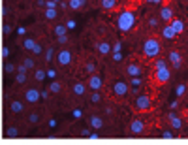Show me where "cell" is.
<instances>
[{
    "label": "cell",
    "mask_w": 188,
    "mask_h": 145,
    "mask_svg": "<svg viewBox=\"0 0 188 145\" xmlns=\"http://www.w3.org/2000/svg\"><path fill=\"white\" fill-rule=\"evenodd\" d=\"M141 47H143V57H147V59H156L162 51V41L158 38H147Z\"/></svg>",
    "instance_id": "cell-1"
},
{
    "label": "cell",
    "mask_w": 188,
    "mask_h": 145,
    "mask_svg": "<svg viewBox=\"0 0 188 145\" xmlns=\"http://www.w3.org/2000/svg\"><path fill=\"white\" fill-rule=\"evenodd\" d=\"M135 25V13L130 12V9H124L122 13L117 17V27H119L120 32H130Z\"/></svg>",
    "instance_id": "cell-2"
},
{
    "label": "cell",
    "mask_w": 188,
    "mask_h": 145,
    "mask_svg": "<svg viewBox=\"0 0 188 145\" xmlns=\"http://www.w3.org/2000/svg\"><path fill=\"white\" fill-rule=\"evenodd\" d=\"M111 94L115 98H124L128 96V83L124 79H115L111 83Z\"/></svg>",
    "instance_id": "cell-3"
},
{
    "label": "cell",
    "mask_w": 188,
    "mask_h": 145,
    "mask_svg": "<svg viewBox=\"0 0 188 145\" xmlns=\"http://www.w3.org/2000/svg\"><path fill=\"white\" fill-rule=\"evenodd\" d=\"M72 62H73V53H72V51H70L68 47L58 49V53H57V64L60 66V68H68Z\"/></svg>",
    "instance_id": "cell-4"
},
{
    "label": "cell",
    "mask_w": 188,
    "mask_h": 145,
    "mask_svg": "<svg viewBox=\"0 0 188 145\" xmlns=\"http://www.w3.org/2000/svg\"><path fill=\"white\" fill-rule=\"evenodd\" d=\"M134 109H135V111H139V113L151 111V109H152V100H151V96H147V94H139L138 98H135V102H134Z\"/></svg>",
    "instance_id": "cell-5"
},
{
    "label": "cell",
    "mask_w": 188,
    "mask_h": 145,
    "mask_svg": "<svg viewBox=\"0 0 188 145\" xmlns=\"http://www.w3.org/2000/svg\"><path fill=\"white\" fill-rule=\"evenodd\" d=\"M23 100L27 102V104H36L40 100V91L36 89V87H27V89L23 91Z\"/></svg>",
    "instance_id": "cell-6"
},
{
    "label": "cell",
    "mask_w": 188,
    "mask_h": 145,
    "mask_svg": "<svg viewBox=\"0 0 188 145\" xmlns=\"http://www.w3.org/2000/svg\"><path fill=\"white\" fill-rule=\"evenodd\" d=\"M145 128H147V123L143 119H134V121L130 123V126H128V132L132 136H139V134L145 132Z\"/></svg>",
    "instance_id": "cell-7"
},
{
    "label": "cell",
    "mask_w": 188,
    "mask_h": 145,
    "mask_svg": "<svg viewBox=\"0 0 188 145\" xmlns=\"http://www.w3.org/2000/svg\"><path fill=\"white\" fill-rule=\"evenodd\" d=\"M87 87L90 91H102V87H104V77L100 74H90L89 75V81H87Z\"/></svg>",
    "instance_id": "cell-8"
},
{
    "label": "cell",
    "mask_w": 188,
    "mask_h": 145,
    "mask_svg": "<svg viewBox=\"0 0 188 145\" xmlns=\"http://www.w3.org/2000/svg\"><path fill=\"white\" fill-rule=\"evenodd\" d=\"M167 123H169V126L173 128L175 132H181L182 128H184V121H182V119H181L179 115H175L173 111H171L169 115H167Z\"/></svg>",
    "instance_id": "cell-9"
},
{
    "label": "cell",
    "mask_w": 188,
    "mask_h": 145,
    "mask_svg": "<svg viewBox=\"0 0 188 145\" xmlns=\"http://www.w3.org/2000/svg\"><path fill=\"white\" fill-rule=\"evenodd\" d=\"M169 77H171V72H169V68H158L154 72V81L158 83V85H164V83H167L169 81Z\"/></svg>",
    "instance_id": "cell-10"
},
{
    "label": "cell",
    "mask_w": 188,
    "mask_h": 145,
    "mask_svg": "<svg viewBox=\"0 0 188 145\" xmlns=\"http://www.w3.org/2000/svg\"><path fill=\"white\" fill-rule=\"evenodd\" d=\"M24 107H27V102H24V100L15 98V100L9 102V111H12L13 115H21V113L24 111Z\"/></svg>",
    "instance_id": "cell-11"
},
{
    "label": "cell",
    "mask_w": 188,
    "mask_h": 145,
    "mask_svg": "<svg viewBox=\"0 0 188 145\" xmlns=\"http://www.w3.org/2000/svg\"><path fill=\"white\" fill-rule=\"evenodd\" d=\"M27 81H28V72L24 70L23 64H19L17 68H15V83H19V85H24Z\"/></svg>",
    "instance_id": "cell-12"
},
{
    "label": "cell",
    "mask_w": 188,
    "mask_h": 145,
    "mask_svg": "<svg viewBox=\"0 0 188 145\" xmlns=\"http://www.w3.org/2000/svg\"><path fill=\"white\" fill-rule=\"evenodd\" d=\"M87 91H89V87H87V83H83V81L73 83V87H72V92H73L75 98H83L87 94Z\"/></svg>",
    "instance_id": "cell-13"
},
{
    "label": "cell",
    "mask_w": 188,
    "mask_h": 145,
    "mask_svg": "<svg viewBox=\"0 0 188 145\" xmlns=\"http://www.w3.org/2000/svg\"><path fill=\"white\" fill-rule=\"evenodd\" d=\"M167 62H171V64H173V68L179 70L181 64H182V57H181V53H179V51H173V49H171V51H169V57H167Z\"/></svg>",
    "instance_id": "cell-14"
},
{
    "label": "cell",
    "mask_w": 188,
    "mask_h": 145,
    "mask_svg": "<svg viewBox=\"0 0 188 145\" xmlns=\"http://www.w3.org/2000/svg\"><path fill=\"white\" fill-rule=\"evenodd\" d=\"M158 19L164 21V23H169V21L173 19V8L162 6V8H160V13H158Z\"/></svg>",
    "instance_id": "cell-15"
},
{
    "label": "cell",
    "mask_w": 188,
    "mask_h": 145,
    "mask_svg": "<svg viewBox=\"0 0 188 145\" xmlns=\"http://www.w3.org/2000/svg\"><path fill=\"white\" fill-rule=\"evenodd\" d=\"M89 124H90V128H94V130H102V128L105 126V121H104V117H100V115H90Z\"/></svg>",
    "instance_id": "cell-16"
},
{
    "label": "cell",
    "mask_w": 188,
    "mask_h": 145,
    "mask_svg": "<svg viewBox=\"0 0 188 145\" xmlns=\"http://www.w3.org/2000/svg\"><path fill=\"white\" fill-rule=\"evenodd\" d=\"M141 66L139 64H135V62H130L128 66H126V75L128 77H139L141 75Z\"/></svg>",
    "instance_id": "cell-17"
},
{
    "label": "cell",
    "mask_w": 188,
    "mask_h": 145,
    "mask_svg": "<svg viewBox=\"0 0 188 145\" xmlns=\"http://www.w3.org/2000/svg\"><path fill=\"white\" fill-rule=\"evenodd\" d=\"M85 6H87V0H68L66 2V9H72V12L83 9Z\"/></svg>",
    "instance_id": "cell-18"
},
{
    "label": "cell",
    "mask_w": 188,
    "mask_h": 145,
    "mask_svg": "<svg viewBox=\"0 0 188 145\" xmlns=\"http://www.w3.org/2000/svg\"><path fill=\"white\" fill-rule=\"evenodd\" d=\"M27 123L30 124V126H36V124H40V123H42V113L30 111L28 115H27Z\"/></svg>",
    "instance_id": "cell-19"
},
{
    "label": "cell",
    "mask_w": 188,
    "mask_h": 145,
    "mask_svg": "<svg viewBox=\"0 0 188 145\" xmlns=\"http://www.w3.org/2000/svg\"><path fill=\"white\" fill-rule=\"evenodd\" d=\"M94 47H96V53H98V55H107L111 51V44H109V41H98Z\"/></svg>",
    "instance_id": "cell-20"
},
{
    "label": "cell",
    "mask_w": 188,
    "mask_h": 145,
    "mask_svg": "<svg viewBox=\"0 0 188 145\" xmlns=\"http://www.w3.org/2000/svg\"><path fill=\"white\" fill-rule=\"evenodd\" d=\"M21 64L24 66L27 72H34V70H36V60H34V57H24Z\"/></svg>",
    "instance_id": "cell-21"
},
{
    "label": "cell",
    "mask_w": 188,
    "mask_h": 145,
    "mask_svg": "<svg viewBox=\"0 0 188 145\" xmlns=\"http://www.w3.org/2000/svg\"><path fill=\"white\" fill-rule=\"evenodd\" d=\"M169 27L173 28L175 34H181L182 30H184V23H182L181 19H171V21H169Z\"/></svg>",
    "instance_id": "cell-22"
},
{
    "label": "cell",
    "mask_w": 188,
    "mask_h": 145,
    "mask_svg": "<svg viewBox=\"0 0 188 145\" xmlns=\"http://www.w3.org/2000/svg\"><path fill=\"white\" fill-rule=\"evenodd\" d=\"M4 134H6V138H9V139H15V138H19L21 130H19L17 126H8L6 130H4Z\"/></svg>",
    "instance_id": "cell-23"
},
{
    "label": "cell",
    "mask_w": 188,
    "mask_h": 145,
    "mask_svg": "<svg viewBox=\"0 0 188 145\" xmlns=\"http://www.w3.org/2000/svg\"><path fill=\"white\" fill-rule=\"evenodd\" d=\"M100 6L104 9H115L119 6V0H100Z\"/></svg>",
    "instance_id": "cell-24"
},
{
    "label": "cell",
    "mask_w": 188,
    "mask_h": 145,
    "mask_svg": "<svg viewBox=\"0 0 188 145\" xmlns=\"http://www.w3.org/2000/svg\"><path fill=\"white\" fill-rule=\"evenodd\" d=\"M175 36H177V34L173 32V28H171L169 25H166V27L162 28V38H166V40H173Z\"/></svg>",
    "instance_id": "cell-25"
},
{
    "label": "cell",
    "mask_w": 188,
    "mask_h": 145,
    "mask_svg": "<svg viewBox=\"0 0 188 145\" xmlns=\"http://www.w3.org/2000/svg\"><path fill=\"white\" fill-rule=\"evenodd\" d=\"M89 102L94 104V106H96V104H100V102H102V92H100V91H92V92L89 94Z\"/></svg>",
    "instance_id": "cell-26"
},
{
    "label": "cell",
    "mask_w": 188,
    "mask_h": 145,
    "mask_svg": "<svg viewBox=\"0 0 188 145\" xmlns=\"http://www.w3.org/2000/svg\"><path fill=\"white\" fill-rule=\"evenodd\" d=\"M45 19H47V21H55V19H58V12H57V8L45 9Z\"/></svg>",
    "instance_id": "cell-27"
},
{
    "label": "cell",
    "mask_w": 188,
    "mask_h": 145,
    "mask_svg": "<svg viewBox=\"0 0 188 145\" xmlns=\"http://www.w3.org/2000/svg\"><path fill=\"white\" fill-rule=\"evenodd\" d=\"M53 34H55V36L68 34V27H66V25H57V27H53Z\"/></svg>",
    "instance_id": "cell-28"
},
{
    "label": "cell",
    "mask_w": 188,
    "mask_h": 145,
    "mask_svg": "<svg viewBox=\"0 0 188 145\" xmlns=\"http://www.w3.org/2000/svg\"><path fill=\"white\" fill-rule=\"evenodd\" d=\"M45 77H47L45 70H42V68H36V70H34V79H36V81H43Z\"/></svg>",
    "instance_id": "cell-29"
},
{
    "label": "cell",
    "mask_w": 188,
    "mask_h": 145,
    "mask_svg": "<svg viewBox=\"0 0 188 145\" xmlns=\"http://www.w3.org/2000/svg\"><path fill=\"white\" fill-rule=\"evenodd\" d=\"M60 91H62V85H60L58 81H53V83L49 85V92H53V94H58Z\"/></svg>",
    "instance_id": "cell-30"
},
{
    "label": "cell",
    "mask_w": 188,
    "mask_h": 145,
    "mask_svg": "<svg viewBox=\"0 0 188 145\" xmlns=\"http://www.w3.org/2000/svg\"><path fill=\"white\" fill-rule=\"evenodd\" d=\"M85 72H87L89 75L96 72V64H94V60H87V64H85Z\"/></svg>",
    "instance_id": "cell-31"
},
{
    "label": "cell",
    "mask_w": 188,
    "mask_h": 145,
    "mask_svg": "<svg viewBox=\"0 0 188 145\" xmlns=\"http://www.w3.org/2000/svg\"><path fill=\"white\" fill-rule=\"evenodd\" d=\"M30 53H32L34 57H38V55H42L43 53V45L40 44V41H36V45H34L32 47V51H30Z\"/></svg>",
    "instance_id": "cell-32"
},
{
    "label": "cell",
    "mask_w": 188,
    "mask_h": 145,
    "mask_svg": "<svg viewBox=\"0 0 188 145\" xmlns=\"http://www.w3.org/2000/svg\"><path fill=\"white\" fill-rule=\"evenodd\" d=\"M34 45H36V40H24L23 41V49L24 51H32Z\"/></svg>",
    "instance_id": "cell-33"
},
{
    "label": "cell",
    "mask_w": 188,
    "mask_h": 145,
    "mask_svg": "<svg viewBox=\"0 0 188 145\" xmlns=\"http://www.w3.org/2000/svg\"><path fill=\"white\" fill-rule=\"evenodd\" d=\"M15 68H17V66L12 64V62H6V64H4V72H6V74H15Z\"/></svg>",
    "instance_id": "cell-34"
},
{
    "label": "cell",
    "mask_w": 188,
    "mask_h": 145,
    "mask_svg": "<svg viewBox=\"0 0 188 145\" xmlns=\"http://www.w3.org/2000/svg\"><path fill=\"white\" fill-rule=\"evenodd\" d=\"M166 66H167V60H166V59H156V62H154V70L166 68Z\"/></svg>",
    "instance_id": "cell-35"
},
{
    "label": "cell",
    "mask_w": 188,
    "mask_h": 145,
    "mask_svg": "<svg viewBox=\"0 0 188 145\" xmlns=\"http://www.w3.org/2000/svg\"><path fill=\"white\" fill-rule=\"evenodd\" d=\"M147 23H149V27H151V28H156V27H158V17H156V15H151Z\"/></svg>",
    "instance_id": "cell-36"
},
{
    "label": "cell",
    "mask_w": 188,
    "mask_h": 145,
    "mask_svg": "<svg viewBox=\"0 0 188 145\" xmlns=\"http://www.w3.org/2000/svg\"><path fill=\"white\" fill-rule=\"evenodd\" d=\"M53 51H55V47H53V45L45 49V62H51V59H53Z\"/></svg>",
    "instance_id": "cell-37"
},
{
    "label": "cell",
    "mask_w": 188,
    "mask_h": 145,
    "mask_svg": "<svg viewBox=\"0 0 188 145\" xmlns=\"http://www.w3.org/2000/svg\"><path fill=\"white\" fill-rule=\"evenodd\" d=\"M57 44H60V45H66V44H68V34L57 36Z\"/></svg>",
    "instance_id": "cell-38"
},
{
    "label": "cell",
    "mask_w": 188,
    "mask_h": 145,
    "mask_svg": "<svg viewBox=\"0 0 188 145\" xmlns=\"http://www.w3.org/2000/svg\"><path fill=\"white\" fill-rule=\"evenodd\" d=\"M43 6H45V9H51V8H57L58 4H57V2H53V0H45Z\"/></svg>",
    "instance_id": "cell-39"
},
{
    "label": "cell",
    "mask_w": 188,
    "mask_h": 145,
    "mask_svg": "<svg viewBox=\"0 0 188 145\" xmlns=\"http://www.w3.org/2000/svg\"><path fill=\"white\" fill-rule=\"evenodd\" d=\"M184 91H186V85H179V87H177V92H175V94H177V96H182V94H184Z\"/></svg>",
    "instance_id": "cell-40"
},
{
    "label": "cell",
    "mask_w": 188,
    "mask_h": 145,
    "mask_svg": "<svg viewBox=\"0 0 188 145\" xmlns=\"http://www.w3.org/2000/svg\"><path fill=\"white\" fill-rule=\"evenodd\" d=\"M162 138H164V139H171V138H173V132H171V130H164V132H162Z\"/></svg>",
    "instance_id": "cell-41"
},
{
    "label": "cell",
    "mask_w": 188,
    "mask_h": 145,
    "mask_svg": "<svg viewBox=\"0 0 188 145\" xmlns=\"http://www.w3.org/2000/svg\"><path fill=\"white\" fill-rule=\"evenodd\" d=\"M45 74H47V77H51V79H55L58 74H57V70H45Z\"/></svg>",
    "instance_id": "cell-42"
},
{
    "label": "cell",
    "mask_w": 188,
    "mask_h": 145,
    "mask_svg": "<svg viewBox=\"0 0 188 145\" xmlns=\"http://www.w3.org/2000/svg\"><path fill=\"white\" fill-rule=\"evenodd\" d=\"M130 79H132V85H134V87H139V85H141V79H139V77H130Z\"/></svg>",
    "instance_id": "cell-43"
},
{
    "label": "cell",
    "mask_w": 188,
    "mask_h": 145,
    "mask_svg": "<svg viewBox=\"0 0 188 145\" xmlns=\"http://www.w3.org/2000/svg\"><path fill=\"white\" fill-rule=\"evenodd\" d=\"M111 49H113L115 53H119V51L122 49V47H120V41H115V45H113V47H111Z\"/></svg>",
    "instance_id": "cell-44"
},
{
    "label": "cell",
    "mask_w": 188,
    "mask_h": 145,
    "mask_svg": "<svg viewBox=\"0 0 188 145\" xmlns=\"http://www.w3.org/2000/svg\"><path fill=\"white\" fill-rule=\"evenodd\" d=\"M47 124H49L51 128H55V126H57V121H55V119H49V121H47Z\"/></svg>",
    "instance_id": "cell-45"
},
{
    "label": "cell",
    "mask_w": 188,
    "mask_h": 145,
    "mask_svg": "<svg viewBox=\"0 0 188 145\" xmlns=\"http://www.w3.org/2000/svg\"><path fill=\"white\" fill-rule=\"evenodd\" d=\"M17 32H19V34H21V36H23V34H27V28H24V27H21V28H19V30H17Z\"/></svg>",
    "instance_id": "cell-46"
},
{
    "label": "cell",
    "mask_w": 188,
    "mask_h": 145,
    "mask_svg": "<svg viewBox=\"0 0 188 145\" xmlns=\"http://www.w3.org/2000/svg\"><path fill=\"white\" fill-rule=\"evenodd\" d=\"M66 27H68V28H73L75 23H73V21H68V25H66Z\"/></svg>",
    "instance_id": "cell-47"
},
{
    "label": "cell",
    "mask_w": 188,
    "mask_h": 145,
    "mask_svg": "<svg viewBox=\"0 0 188 145\" xmlns=\"http://www.w3.org/2000/svg\"><path fill=\"white\" fill-rule=\"evenodd\" d=\"M175 107H179V102H177V100L171 102V109H175Z\"/></svg>",
    "instance_id": "cell-48"
},
{
    "label": "cell",
    "mask_w": 188,
    "mask_h": 145,
    "mask_svg": "<svg viewBox=\"0 0 188 145\" xmlns=\"http://www.w3.org/2000/svg\"><path fill=\"white\" fill-rule=\"evenodd\" d=\"M164 0H152V4H162Z\"/></svg>",
    "instance_id": "cell-49"
},
{
    "label": "cell",
    "mask_w": 188,
    "mask_h": 145,
    "mask_svg": "<svg viewBox=\"0 0 188 145\" xmlns=\"http://www.w3.org/2000/svg\"><path fill=\"white\" fill-rule=\"evenodd\" d=\"M184 134H186V138H188V126H186V130H184Z\"/></svg>",
    "instance_id": "cell-50"
},
{
    "label": "cell",
    "mask_w": 188,
    "mask_h": 145,
    "mask_svg": "<svg viewBox=\"0 0 188 145\" xmlns=\"http://www.w3.org/2000/svg\"><path fill=\"white\" fill-rule=\"evenodd\" d=\"M53 2H57V4H60V2H62V0H53Z\"/></svg>",
    "instance_id": "cell-51"
},
{
    "label": "cell",
    "mask_w": 188,
    "mask_h": 145,
    "mask_svg": "<svg viewBox=\"0 0 188 145\" xmlns=\"http://www.w3.org/2000/svg\"><path fill=\"white\" fill-rule=\"evenodd\" d=\"M145 2H152V0H145Z\"/></svg>",
    "instance_id": "cell-52"
},
{
    "label": "cell",
    "mask_w": 188,
    "mask_h": 145,
    "mask_svg": "<svg viewBox=\"0 0 188 145\" xmlns=\"http://www.w3.org/2000/svg\"><path fill=\"white\" fill-rule=\"evenodd\" d=\"M186 109H188V102H186Z\"/></svg>",
    "instance_id": "cell-53"
}]
</instances>
